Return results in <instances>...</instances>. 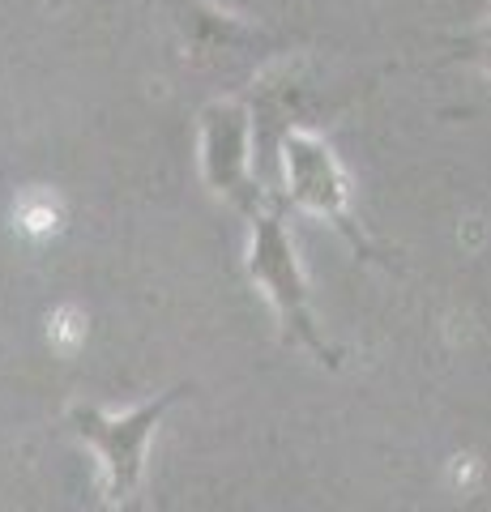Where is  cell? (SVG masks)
Listing matches in <instances>:
<instances>
[{"label": "cell", "mask_w": 491, "mask_h": 512, "mask_svg": "<svg viewBox=\"0 0 491 512\" xmlns=\"http://www.w3.org/2000/svg\"><path fill=\"white\" fill-rule=\"evenodd\" d=\"M163 18L176 39V52L193 73L223 77L227 86L248 90L252 77L265 73L282 56H295L299 39L287 30H269L248 22L214 0H158Z\"/></svg>", "instance_id": "cell-2"}, {"label": "cell", "mask_w": 491, "mask_h": 512, "mask_svg": "<svg viewBox=\"0 0 491 512\" xmlns=\"http://www.w3.org/2000/svg\"><path fill=\"white\" fill-rule=\"evenodd\" d=\"M351 197H355V188H351V175H346V163L338 158V150L329 146V137L321 128H295V133L282 137L278 167H274L278 210L325 222L359 261L393 269L389 252L380 248L368 235V227L355 218Z\"/></svg>", "instance_id": "cell-1"}, {"label": "cell", "mask_w": 491, "mask_h": 512, "mask_svg": "<svg viewBox=\"0 0 491 512\" xmlns=\"http://www.w3.org/2000/svg\"><path fill=\"white\" fill-rule=\"evenodd\" d=\"M244 274L257 286V295L274 308L282 342L304 350L312 363L338 372L342 355L338 346L325 338V325L316 320L312 308V286L304 274V261H299L295 235L287 227V210H265L261 218L248 222V248H244Z\"/></svg>", "instance_id": "cell-3"}, {"label": "cell", "mask_w": 491, "mask_h": 512, "mask_svg": "<svg viewBox=\"0 0 491 512\" xmlns=\"http://www.w3.org/2000/svg\"><path fill=\"white\" fill-rule=\"evenodd\" d=\"M197 171L214 201H223L244 222L274 210V192L257 171L252 111L244 94H218L197 111Z\"/></svg>", "instance_id": "cell-5"}, {"label": "cell", "mask_w": 491, "mask_h": 512, "mask_svg": "<svg viewBox=\"0 0 491 512\" xmlns=\"http://www.w3.org/2000/svg\"><path fill=\"white\" fill-rule=\"evenodd\" d=\"M188 393H193V384H171V389L154 393L129 410H103L94 402H73L65 410V427L90 448L94 466H99V500L120 504L141 495L150 440Z\"/></svg>", "instance_id": "cell-4"}, {"label": "cell", "mask_w": 491, "mask_h": 512, "mask_svg": "<svg viewBox=\"0 0 491 512\" xmlns=\"http://www.w3.org/2000/svg\"><path fill=\"white\" fill-rule=\"evenodd\" d=\"M90 512H150V504H146V495H133V500H120V504H112V500H94Z\"/></svg>", "instance_id": "cell-7"}, {"label": "cell", "mask_w": 491, "mask_h": 512, "mask_svg": "<svg viewBox=\"0 0 491 512\" xmlns=\"http://www.w3.org/2000/svg\"><path fill=\"white\" fill-rule=\"evenodd\" d=\"M466 60H474V64H483V69L491 73V18H487V26H479L474 35L466 39V52H462Z\"/></svg>", "instance_id": "cell-6"}]
</instances>
